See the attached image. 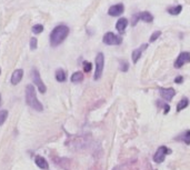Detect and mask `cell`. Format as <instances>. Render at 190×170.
<instances>
[{
	"label": "cell",
	"instance_id": "cell-13",
	"mask_svg": "<svg viewBox=\"0 0 190 170\" xmlns=\"http://www.w3.org/2000/svg\"><path fill=\"white\" fill-rule=\"evenodd\" d=\"M127 26H128V20L126 18H120L116 23V29L120 33H123V31L126 30Z\"/></svg>",
	"mask_w": 190,
	"mask_h": 170
},
{
	"label": "cell",
	"instance_id": "cell-9",
	"mask_svg": "<svg viewBox=\"0 0 190 170\" xmlns=\"http://www.w3.org/2000/svg\"><path fill=\"white\" fill-rule=\"evenodd\" d=\"M159 93H160V96L162 97L164 100L170 101V100H172L174 95H176V91H174V89H172V88H160V89H159Z\"/></svg>",
	"mask_w": 190,
	"mask_h": 170
},
{
	"label": "cell",
	"instance_id": "cell-5",
	"mask_svg": "<svg viewBox=\"0 0 190 170\" xmlns=\"http://www.w3.org/2000/svg\"><path fill=\"white\" fill-rule=\"evenodd\" d=\"M103 66H105V56L102 52H99L96 57V71H95V79L98 80L102 76Z\"/></svg>",
	"mask_w": 190,
	"mask_h": 170
},
{
	"label": "cell",
	"instance_id": "cell-14",
	"mask_svg": "<svg viewBox=\"0 0 190 170\" xmlns=\"http://www.w3.org/2000/svg\"><path fill=\"white\" fill-rule=\"evenodd\" d=\"M35 161H36V165H37L40 169H48V162H47V160H46L45 158L40 157V156H37Z\"/></svg>",
	"mask_w": 190,
	"mask_h": 170
},
{
	"label": "cell",
	"instance_id": "cell-6",
	"mask_svg": "<svg viewBox=\"0 0 190 170\" xmlns=\"http://www.w3.org/2000/svg\"><path fill=\"white\" fill-rule=\"evenodd\" d=\"M169 154H171L170 149L168 147H166V146H161V147H159L158 149H157V151H156L155 156H154V161L157 162V164H161V162L164 160L166 156Z\"/></svg>",
	"mask_w": 190,
	"mask_h": 170
},
{
	"label": "cell",
	"instance_id": "cell-10",
	"mask_svg": "<svg viewBox=\"0 0 190 170\" xmlns=\"http://www.w3.org/2000/svg\"><path fill=\"white\" fill-rule=\"evenodd\" d=\"M123 10H125V6L123 3H117V5H113V6L110 7L109 10H108V15L112 17L120 16L123 12Z\"/></svg>",
	"mask_w": 190,
	"mask_h": 170
},
{
	"label": "cell",
	"instance_id": "cell-11",
	"mask_svg": "<svg viewBox=\"0 0 190 170\" xmlns=\"http://www.w3.org/2000/svg\"><path fill=\"white\" fill-rule=\"evenodd\" d=\"M23 76V70L22 69H17L12 72V76H11V84L12 85H18L21 81Z\"/></svg>",
	"mask_w": 190,
	"mask_h": 170
},
{
	"label": "cell",
	"instance_id": "cell-25",
	"mask_svg": "<svg viewBox=\"0 0 190 170\" xmlns=\"http://www.w3.org/2000/svg\"><path fill=\"white\" fill-rule=\"evenodd\" d=\"M91 68H92V64L90 62H84V70L86 72H89L91 70Z\"/></svg>",
	"mask_w": 190,
	"mask_h": 170
},
{
	"label": "cell",
	"instance_id": "cell-28",
	"mask_svg": "<svg viewBox=\"0 0 190 170\" xmlns=\"http://www.w3.org/2000/svg\"><path fill=\"white\" fill-rule=\"evenodd\" d=\"M0 74H1V70H0Z\"/></svg>",
	"mask_w": 190,
	"mask_h": 170
},
{
	"label": "cell",
	"instance_id": "cell-18",
	"mask_svg": "<svg viewBox=\"0 0 190 170\" xmlns=\"http://www.w3.org/2000/svg\"><path fill=\"white\" fill-rule=\"evenodd\" d=\"M82 80H84V74L80 72V71H77V72L72 74V76H71V81L74 84H79Z\"/></svg>",
	"mask_w": 190,
	"mask_h": 170
},
{
	"label": "cell",
	"instance_id": "cell-22",
	"mask_svg": "<svg viewBox=\"0 0 190 170\" xmlns=\"http://www.w3.org/2000/svg\"><path fill=\"white\" fill-rule=\"evenodd\" d=\"M120 69H121V71H123V72L128 71V69H129V64L127 62V61L121 60V61H120Z\"/></svg>",
	"mask_w": 190,
	"mask_h": 170
},
{
	"label": "cell",
	"instance_id": "cell-19",
	"mask_svg": "<svg viewBox=\"0 0 190 170\" xmlns=\"http://www.w3.org/2000/svg\"><path fill=\"white\" fill-rule=\"evenodd\" d=\"M188 105H189V100H188L187 98L181 99L180 101H179V103L177 105V111L179 113V111H181V110H184L185 108H187Z\"/></svg>",
	"mask_w": 190,
	"mask_h": 170
},
{
	"label": "cell",
	"instance_id": "cell-20",
	"mask_svg": "<svg viewBox=\"0 0 190 170\" xmlns=\"http://www.w3.org/2000/svg\"><path fill=\"white\" fill-rule=\"evenodd\" d=\"M43 31V26L38 23V25H35V26L32 27V32L33 33H41Z\"/></svg>",
	"mask_w": 190,
	"mask_h": 170
},
{
	"label": "cell",
	"instance_id": "cell-24",
	"mask_svg": "<svg viewBox=\"0 0 190 170\" xmlns=\"http://www.w3.org/2000/svg\"><path fill=\"white\" fill-rule=\"evenodd\" d=\"M37 39L35 38V37H32L31 39H30V49L31 50H35V49H37V47H38V43H37Z\"/></svg>",
	"mask_w": 190,
	"mask_h": 170
},
{
	"label": "cell",
	"instance_id": "cell-17",
	"mask_svg": "<svg viewBox=\"0 0 190 170\" xmlns=\"http://www.w3.org/2000/svg\"><path fill=\"white\" fill-rule=\"evenodd\" d=\"M181 10H182V6L181 5H177V6H174V7H169L167 9L168 13H170L172 16H177L179 13L181 12Z\"/></svg>",
	"mask_w": 190,
	"mask_h": 170
},
{
	"label": "cell",
	"instance_id": "cell-3",
	"mask_svg": "<svg viewBox=\"0 0 190 170\" xmlns=\"http://www.w3.org/2000/svg\"><path fill=\"white\" fill-rule=\"evenodd\" d=\"M139 20H142L145 23H152L154 21V16L149 11H141V12L135 13L132 16V20H131L132 26H136Z\"/></svg>",
	"mask_w": 190,
	"mask_h": 170
},
{
	"label": "cell",
	"instance_id": "cell-21",
	"mask_svg": "<svg viewBox=\"0 0 190 170\" xmlns=\"http://www.w3.org/2000/svg\"><path fill=\"white\" fill-rule=\"evenodd\" d=\"M7 117H8V111H7V110H1V111H0V126L6 121Z\"/></svg>",
	"mask_w": 190,
	"mask_h": 170
},
{
	"label": "cell",
	"instance_id": "cell-15",
	"mask_svg": "<svg viewBox=\"0 0 190 170\" xmlns=\"http://www.w3.org/2000/svg\"><path fill=\"white\" fill-rule=\"evenodd\" d=\"M176 139H177V140L181 139L180 141H184L186 144H190V130H186L185 132L180 134Z\"/></svg>",
	"mask_w": 190,
	"mask_h": 170
},
{
	"label": "cell",
	"instance_id": "cell-26",
	"mask_svg": "<svg viewBox=\"0 0 190 170\" xmlns=\"http://www.w3.org/2000/svg\"><path fill=\"white\" fill-rule=\"evenodd\" d=\"M182 81H184V78L181 77V76H179V77H177L174 79V82H176V84H181Z\"/></svg>",
	"mask_w": 190,
	"mask_h": 170
},
{
	"label": "cell",
	"instance_id": "cell-4",
	"mask_svg": "<svg viewBox=\"0 0 190 170\" xmlns=\"http://www.w3.org/2000/svg\"><path fill=\"white\" fill-rule=\"evenodd\" d=\"M102 41L105 45L108 46H118L123 42V38L120 36L115 35L113 32H107L106 35L103 36Z\"/></svg>",
	"mask_w": 190,
	"mask_h": 170
},
{
	"label": "cell",
	"instance_id": "cell-2",
	"mask_svg": "<svg viewBox=\"0 0 190 170\" xmlns=\"http://www.w3.org/2000/svg\"><path fill=\"white\" fill-rule=\"evenodd\" d=\"M26 101L31 108H33L37 111H42L43 107H42L41 102L38 100L37 96H36L35 87L32 85H28L26 87Z\"/></svg>",
	"mask_w": 190,
	"mask_h": 170
},
{
	"label": "cell",
	"instance_id": "cell-12",
	"mask_svg": "<svg viewBox=\"0 0 190 170\" xmlns=\"http://www.w3.org/2000/svg\"><path fill=\"white\" fill-rule=\"evenodd\" d=\"M147 47H148V45H142L141 47H139L138 49H135V50L132 51V61H133L135 64L140 59L142 52H143L145 49H147Z\"/></svg>",
	"mask_w": 190,
	"mask_h": 170
},
{
	"label": "cell",
	"instance_id": "cell-1",
	"mask_svg": "<svg viewBox=\"0 0 190 170\" xmlns=\"http://www.w3.org/2000/svg\"><path fill=\"white\" fill-rule=\"evenodd\" d=\"M69 27L66 25H59L52 29L50 32V45L52 47H57L67 38L69 35Z\"/></svg>",
	"mask_w": 190,
	"mask_h": 170
},
{
	"label": "cell",
	"instance_id": "cell-27",
	"mask_svg": "<svg viewBox=\"0 0 190 170\" xmlns=\"http://www.w3.org/2000/svg\"><path fill=\"white\" fill-rule=\"evenodd\" d=\"M0 103H1V97H0Z\"/></svg>",
	"mask_w": 190,
	"mask_h": 170
},
{
	"label": "cell",
	"instance_id": "cell-23",
	"mask_svg": "<svg viewBox=\"0 0 190 170\" xmlns=\"http://www.w3.org/2000/svg\"><path fill=\"white\" fill-rule=\"evenodd\" d=\"M160 36H161V31H155L151 35V37H150V39H149V41H150V42L156 41V40H157V39H158Z\"/></svg>",
	"mask_w": 190,
	"mask_h": 170
},
{
	"label": "cell",
	"instance_id": "cell-16",
	"mask_svg": "<svg viewBox=\"0 0 190 170\" xmlns=\"http://www.w3.org/2000/svg\"><path fill=\"white\" fill-rule=\"evenodd\" d=\"M56 79H57V81H59V82H64L66 79H67L66 71H64V69H58V70L56 71Z\"/></svg>",
	"mask_w": 190,
	"mask_h": 170
},
{
	"label": "cell",
	"instance_id": "cell-7",
	"mask_svg": "<svg viewBox=\"0 0 190 170\" xmlns=\"http://www.w3.org/2000/svg\"><path fill=\"white\" fill-rule=\"evenodd\" d=\"M31 75H32V80H33V82H35L36 86L38 87L39 91H40L41 93H45L46 91H47V88H46L45 84L42 82L39 71L37 70V69H33V70H32V72H31Z\"/></svg>",
	"mask_w": 190,
	"mask_h": 170
},
{
	"label": "cell",
	"instance_id": "cell-8",
	"mask_svg": "<svg viewBox=\"0 0 190 170\" xmlns=\"http://www.w3.org/2000/svg\"><path fill=\"white\" fill-rule=\"evenodd\" d=\"M188 62H190V52L184 51L178 56L177 60L174 61V67L181 68L182 66H185L186 64H188Z\"/></svg>",
	"mask_w": 190,
	"mask_h": 170
}]
</instances>
